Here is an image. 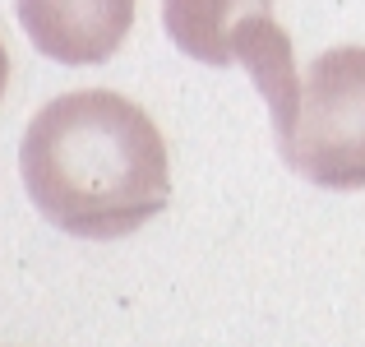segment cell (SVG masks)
I'll use <instances>...</instances> for the list:
<instances>
[{"label":"cell","instance_id":"6da1fadb","mask_svg":"<svg viewBox=\"0 0 365 347\" xmlns=\"http://www.w3.org/2000/svg\"><path fill=\"white\" fill-rule=\"evenodd\" d=\"M19 171L37 213L88 241H116L171 199V162L148 111L107 89L46 102L19 144Z\"/></svg>","mask_w":365,"mask_h":347},{"label":"cell","instance_id":"277c9868","mask_svg":"<svg viewBox=\"0 0 365 347\" xmlns=\"http://www.w3.org/2000/svg\"><path fill=\"white\" fill-rule=\"evenodd\" d=\"M28 42L61 65H102L134 24V0H19Z\"/></svg>","mask_w":365,"mask_h":347},{"label":"cell","instance_id":"7a4b0ae2","mask_svg":"<svg viewBox=\"0 0 365 347\" xmlns=\"http://www.w3.org/2000/svg\"><path fill=\"white\" fill-rule=\"evenodd\" d=\"M282 162L324 190H365V46H333L296 84V102L273 116Z\"/></svg>","mask_w":365,"mask_h":347},{"label":"cell","instance_id":"3957f363","mask_svg":"<svg viewBox=\"0 0 365 347\" xmlns=\"http://www.w3.org/2000/svg\"><path fill=\"white\" fill-rule=\"evenodd\" d=\"M162 28L171 46L204 65H245L264 93L268 116H282L296 102L292 42L273 19V0H162Z\"/></svg>","mask_w":365,"mask_h":347},{"label":"cell","instance_id":"5b68a950","mask_svg":"<svg viewBox=\"0 0 365 347\" xmlns=\"http://www.w3.org/2000/svg\"><path fill=\"white\" fill-rule=\"evenodd\" d=\"M5 84H9V56H5V42H0V98H5Z\"/></svg>","mask_w":365,"mask_h":347}]
</instances>
